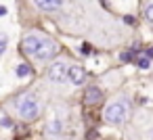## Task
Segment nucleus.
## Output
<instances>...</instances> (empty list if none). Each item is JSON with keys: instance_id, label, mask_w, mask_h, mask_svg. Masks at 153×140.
<instances>
[{"instance_id": "f257e3e1", "label": "nucleus", "mask_w": 153, "mask_h": 140, "mask_svg": "<svg viewBox=\"0 0 153 140\" xmlns=\"http://www.w3.org/2000/svg\"><path fill=\"white\" fill-rule=\"evenodd\" d=\"M126 117H128V105L126 102H111L105 109V121L107 123L120 125V123L126 121Z\"/></svg>"}, {"instance_id": "f03ea898", "label": "nucleus", "mask_w": 153, "mask_h": 140, "mask_svg": "<svg viewBox=\"0 0 153 140\" xmlns=\"http://www.w3.org/2000/svg\"><path fill=\"white\" fill-rule=\"evenodd\" d=\"M38 113H40V105H38V100L32 94H27V96H23L19 100V115H21V119L32 121V119L38 117Z\"/></svg>"}, {"instance_id": "7ed1b4c3", "label": "nucleus", "mask_w": 153, "mask_h": 140, "mask_svg": "<svg viewBox=\"0 0 153 140\" xmlns=\"http://www.w3.org/2000/svg\"><path fill=\"white\" fill-rule=\"evenodd\" d=\"M67 71H69V67H67L65 61L53 63V65L48 67V80H51L53 84H61V82L67 80Z\"/></svg>"}, {"instance_id": "20e7f679", "label": "nucleus", "mask_w": 153, "mask_h": 140, "mask_svg": "<svg viewBox=\"0 0 153 140\" xmlns=\"http://www.w3.org/2000/svg\"><path fill=\"white\" fill-rule=\"evenodd\" d=\"M57 44L53 42V40H42L40 42V48H38V52L34 55L38 61H48V59H53L55 55H57Z\"/></svg>"}, {"instance_id": "39448f33", "label": "nucleus", "mask_w": 153, "mask_h": 140, "mask_svg": "<svg viewBox=\"0 0 153 140\" xmlns=\"http://www.w3.org/2000/svg\"><path fill=\"white\" fill-rule=\"evenodd\" d=\"M40 42H42V38L36 36V34L25 36V38H23V50H25V55L34 57V55L38 52V48H40Z\"/></svg>"}, {"instance_id": "423d86ee", "label": "nucleus", "mask_w": 153, "mask_h": 140, "mask_svg": "<svg viewBox=\"0 0 153 140\" xmlns=\"http://www.w3.org/2000/svg\"><path fill=\"white\" fill-rule=\"evenodd\" d=\"M67 80H69L74 86H82V84L86 82V71H84L80 65H74V67H69V71H67Z\"/></svg>"}, {"instance_id": "0eeeda50", "label": "nucleus", "mask_w": 153, "mask_h": 140, "mask_svg": "<svg viewBox=\"0 0 153 140\" xmlns=\"http://www.w3.org/2000/svg\"><path fill=\"white\" fill-rule=\"evenodd\" d=\"M101 98H103V92H101L97 86L88 88V90H86V94H84V102H86V105H97Z\"/></svg>"}, {"instance_id": "6e6552de", "label": "nucleus", "mask_w": 153, "mask_h": 140, "mask_svg": "<svg viewBox=\"0 0 153 140\" xmlns=\"http://www.w3.org/2000/svg\"><path fill=\"white\" fill-rule=\"evenodd\" d=\"M34 4L40 9V11H55L63 4V0H34Z\"/></svg>"}, {"instance_id": "1a4fd4ad", "label": "nucleus", "mask_w": 153, "mask_h": 140, "mask_svg": "<svg viewBox=\"0 0 153 140\" xmlns=\"http://www.w3.org/2000/svg\"><path fill=\"white\" fill-rule=\"evenodd\" d=\"M61 130H63V123L61 121H51L48 125H46V134H51V136H57V134H61Z\"/></svg>"}, {"instance_id": "9d476101", "label": "nucleus", "mask_w": 153, "mask_h": 140, "mask_svg": "<svg viewBox=\"0 0 153 140\" xmlns=\"http://www.w3.org/2000/svg\"><path fill=\"white\" fill-rule=\"evenodd\" d=\"M32 73V69H30V65H25V63H21V65H17V75L19 77H27Z\"/></svg>"}, {"instance_id": "9b49d317", "label": "nucleus", "mask_w": 153, "mask_h": 140, "mask_svg": "<svg viewBox=\"0 0 153 140\" xmlns=\"http://www.w3.org/2000/svg\"><path fill=\"white\" fill-rule=\"evenodd\" d=\"M7 44H9V36L7 34H0V55L7 50Z\"/></svg>"}, {"instance_id": "f8f14e48", "label": "nucleus", "mask_w": 153, "mask_h": 140, "mask_svg": "<svg viewBox=\"0 0 153 140\" xmlns=\"http://www.w3.org/2000/svg\"><path fill=\"white\" fill-rule=\"evenodd\" d=\"M136 65H138L140 69H149V65H151V61H149V57H140V59L136 61Z\"/></svg>"}, {"instance_id": "ddd939ff", "label": "nucleus", "mask_w": 153, "mask_h": 140, "mask_svg": "<svg viewBox=\"0 0 153 140\" xmlns=\"http://www.w3.org/2000/svg\"><path fill=\"white\" fill-rule=\"evenodd\" d=\"M145 17H147L149 23H153V4H149V7L145 9Z\"/></svg>"}, {"instance_id": "4468645a", "label": "nucleus", "mask_w": 153, "mask_h": 140, "mask_svg": "<svg viewBox=\"0 0 153 140\" xmlns=\"http://www.w3.org/2000/svg\"><path fill=\"white\" fill-rule=\"evenodd\" d=\"M0 123H2V125H11V119H7V117H2V119H0Z\"/></svg>"}, {"instance_id": "2eb2a0df", "label": "nucleus", "mask_w": 153, "mask_h": 140, "mask_svg": "<svg viewBox=\"0 0 153 140\" xmlns=\"http://www.w3.org/2000/svg\"><path fill=\"white\" fill-rule=\"evenodd\" d=\"M4 15H7V9H4V7H0V17H4Z\"/></svg>"}, {"instance_id": "dca6fc26", "label": "nucleus", "mask_w": 153, "mask_h": 140, "mask_svg": "<svg viewBox=\"0 0 153 140\" xmlns=\"http://www.w3.org/2000/svg\"><path fill=\"white\" fill-rule=\"evenodd\" d=\"M151 136H153V132H151Z\"/></svg>"}]
</instances>
